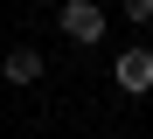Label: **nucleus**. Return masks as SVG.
Here are the masks:
<instances>
[{
  "instance_id": "obj_1",
  "label": "nucleus",
  "mask_w": 153,
  "mask_h": 139,
  "mask_svg": "<svg viewBox=\"0 0 153 139\" xmlns=\"http://www.w3.org/2000/svg\"><path fill=\"white\" fill-rule=\"evenodd\" d=\"M111 83H118L125 97H146V91H153V49H146V42L118 49V56H111Z\"/></svg>"
},
{
  "instance_id": "obj_3",
  "label": "nucleus",
  "mask_w": 153,
  "mask_h": 139,
  "mask_svg": "<svg viewBox=\"0 0 153 139\" xmlns=\"http://www.w3.org/2000/svg\"><path fill=\"white\" fill-rule=\"evenodd\" d=\"M0 77H7V83H35L42 77V49H7V56H0Z\"/></svg>"
},
{
  "instance_id": "obj_2",
  "label": "nucleus",
  "mask_w": 153,
  "mask_h": 139,
  "mask_svg": "<svg viewBox=\"0 0 153 139\" xmlns=\"http://www.w3.org/2000/svg\"><path fill=\"white\" fill-rule=\"evenodd\" d=\"M56 21H63V35H70V42H84V49H91V42H105V7H97V0H63V14H56Z\"/></svg>"
},
{
  "instance_id": "obj_4",
  "label": "nucleus",
  "mask_w": 153,
  "mask_h": 139,
  "mask_svg": "<svg viewBox=\"0 0 153 139\" xmlns=\"http://www.w3.org/2000/svg\"><path fill=\"white\" fill-rule=\"evenodd\" d=\"M118 14L132 21V28H146V21H153V0H118Z\"/></svg>"
}]
</instances>
